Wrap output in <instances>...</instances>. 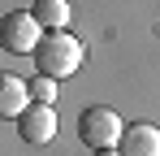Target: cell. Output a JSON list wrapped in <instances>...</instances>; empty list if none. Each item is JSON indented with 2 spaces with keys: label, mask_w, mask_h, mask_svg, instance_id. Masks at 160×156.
Listing matches in <instances>:
<instances>
[{
  "label": "cell",
  "mask_w": 160,
  "mask_h": 156,
  "mask_svg": "<svg viewBox=\"0 0 160 156\" xmlns=\"http://www.w3.org/2000/svg\"><path fill=\"white\" fill-rule=\"evenodd\" d=\"M78 65H82V44L69 30H56V35L39 39V48H35V70L39 74H48V78L61 82V78L78 74Z\"/></svg>",
  "instance_id": "cell-1"
},
{
  "label": "cell",
  "mask_w": 160,
  "mask_h": 156,
  "mask_svg": "<svg viewBox=\"0 0 160 156\" xmlns=\"http://www.w3.org/2000/svg\"><path fill=\"white\" fill-rule=\"evenodd\" d=\"M121 130H126V122H121L112 108H104V104L82 108V117H78V139L91 148V152H100V148H117V143H121Z\"/></svg>",
  "instance_id": "cell-2"
},
{
  "label": "cell",
  "mask_w": 160,
  "mask_h": 156,
  "mask_svg": "<svg viewBox=\"0 0 160 156\" xmlns=\"http://www.w3.org/2000/svg\"><path fill=\"white\" fill-rule=\"evenodd\" d=\"M48 30L35 22V13L30 9H13V13H4L0 18V48L4 52H18V56H35V48H39V39H43Z\"/></svg>",
  "instance_id": "cell-3"
},
{
  "label": "cell",
  "mask_w": 160,
  "mask_h": 156,
  "mask_svg": "<svg viewBox=\"0 0 160 156\" xmlns=\"http://www.w3.org/2000/svg\"><path fill=\"white\" fill-rule=\"evenodd\" d=\"M18 134H22V143H35V148L52 143V134H56V108L52 104H30L26 113L18 117Z\"/></svg>",
  "instance_id": "cell-4"
},
{
  "label": "cell",
  "mask_w": 160,
  "mask_h": 156,
  "mask_svg": "<svg viewBox=\"0 0 160 156\" xmlns=\"http://www.w3.org/2000/svg\"><path fill=\"white\" fill-rule=\"evenodd\" d=\"M121 156H160V126L152 122H130L121 130V143H117Z\"/></svg>",
  "instance_id": "cell-5"
},
{
  "label": "cell",
  "mask_w": 160,
  "mask_h": 156,
  "mask_svg": "<svg viewBox=\"0 0 160 156\" xmlns=\"http://www.w3.org/2000/svg\"><path fill=\"white\" fill-rule=\"evenodd\" d=\"M30 108V82L26 78H18V74H9V70H0V122L4 117H22Z\"/></svg>",
  "instance_id": "cell-6"
},
{
  "label": "cell",
  "mask_w": 160,
  "mask_h": 156,
  "mask_svg": "<svg viewBox=\"0 0 160 156\" xmlns=\"http://www.w3.org/2000/svg\"><path fill=\"white\" fill-rule=\"evenodd\" d=\"M30 13H35V22L43 26L48 35H56V30L69 26V0H35Z\"/></svg>",
  "instance_id": "cell-7"
},
{
  "label": "cell",
  "mask_w": 160,
  "mask_h": 156,
  "mask_svg": "<svg viewBox=\"0 0 160 156\" xmlns=\"http://www.w3.org/2000/svg\"><path fill=\"white\" fill-rule=\"evenodd\" d=\"M52 100H56V78L35 74L30 78V104H52Z\"/></svg>",
  "instance_id": "cell-8"
},
{
  "label": "cell",
  "mask_w": 160,
  "mask_h": 156,
  "mask_svg": "<svg viewBox=\"0 0 160 156\" xmlns=\"http://www.w3.org/2000/svg\"><path fill=\"white\" fill-rule=\"evenodd\" d=\"M95 156H121V152H117V148H100Z\"/></svg>",
  "instance_id": "cell-9"
}]
</instances>
